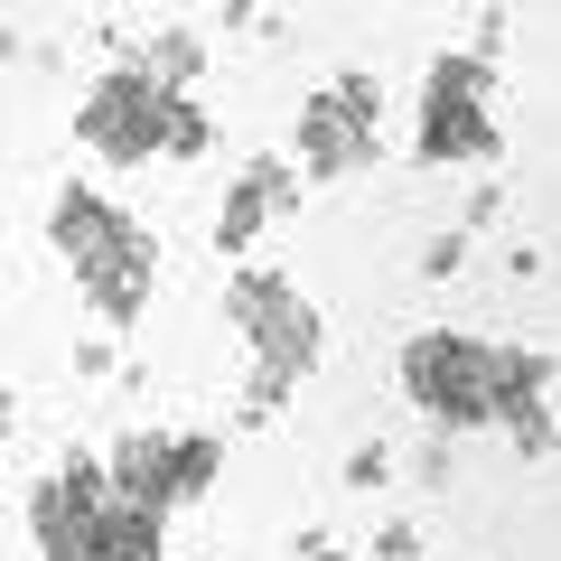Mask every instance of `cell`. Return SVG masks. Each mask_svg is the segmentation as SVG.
<instances>
[{"label": "cell", "mask_w": 561, "mask_h": 561, "mask_svg": "<svg viewBox=\"0 0 561 561\" xmlns=\"http://www.w3.org/2000/svg\"><path fill=\"white\" fill-rule=\"evenodd\" d=\"M66 243H76V253L103 272V300H140V262H150V253H140L122 225H103L94 197H66Z\"/></svg>", "instance_id": "obj_2"}, {"label": "cell", "mask_w": 561, "mask_h": 561, "mask_svg": "<svg viewBox=\"0 0 561 561\" xmlns=\"http://www.w3.org/2000/svg\"><path fill=\"white\" fill-rule=\"evenodd\" d=\"M412 393L431 402V412H449V421H478L486 402H496V356H478V346H459V337H421L412 346Z\"/></svg>", "instance_id": "obj_1"}, {"label": "cell", "mask_w": 561, "mask_h": 561, "mask_svg": "<svg viewBox=\"0 0 561 561\" xmlns=\"http://www.w3.org/2000/svg\"><path fill=\"white\" fill-rule=\"evenodd\" d=\"M440 150H478V103H468V76H440V103H431V131Z\"/></svg>", "instance_id": "obj_3"}]
</instances>
